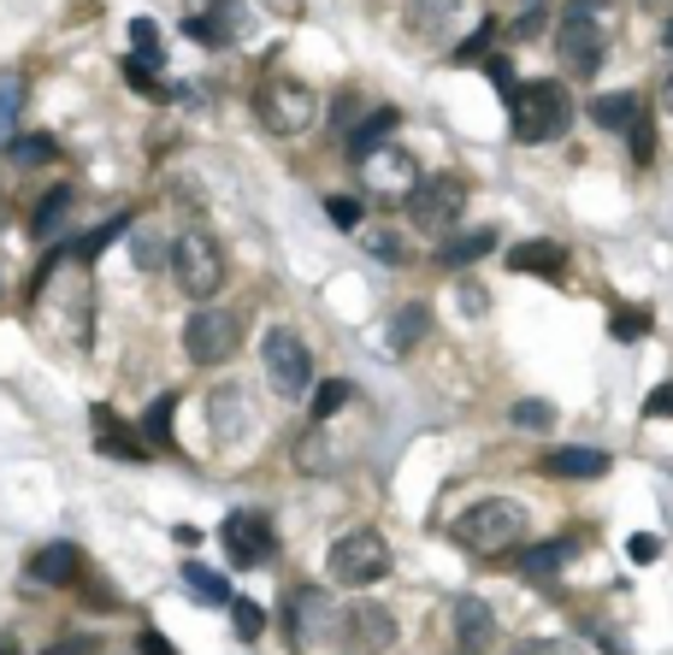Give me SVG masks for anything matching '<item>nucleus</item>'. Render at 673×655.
Masks as SVG:
<instances>
[{"instance_id": "f257e3e1", "label": "nucleus", "mask_w": 673, "mask_h": 655, "mask_svg": "<svg viewBox=\"0 0 673 655\" xmlns=\"http://www.w3.org/2000/svg\"><path fill=\"white\" fill-rule=\"evenodd\" d=\"M614 36V0H567L562 24H555V53L574 78H597V66L609 60Z\"/></svg>"}, {"instance_id": "f03ea898", "label": "nucleus", "mask_w": 673, "mask_h": 655, "mask_svg": "<svg viewBox=\"0 0 673 655\" xmlns=\"http://www.w3.org/2000/svg\"><path fill=\"white\" fill-rule=\"evenodd\" d=\"M449 537L461 549H473V556H503V549H515L526 537V508L515 497H479L473 508H461L449 520Z\"/></svg>"}, {"instance_id": "7ed1b4c3", "label": "nucleus", "mask_w": 673, "mask_h": 655, "mask_svg": "<svg viewBox=\"0 0 673 655\" xmlns=\"http://www.w3.org/2000/svg\"><path fill=\"white\" fill-rule=\"evenodd\" d=\"M508 112H515L520 142H555V136H567V124H574V95H567L555 78H532V83H520V95L508 100Z\"/></svg>"}, {"instance_id": "20e7f679", "label": "nucleus", "mask_w": 673, "mask_h": 655, "mask_svg": "<svg viewBox=\"0 0 673 655\" xmlns=\"http://www.w3.org/2000/svg\"><path fill=\"white\" fill-rule=\"evenodd\" d=\"M172 278L189 301H213L219 284H225V249L208 237L201 225H189L178 242H172Z\"/></svg>"}, {"instance_id": "39448f33", "label": "nucleus", "mask_w": 673, "mask_h": 655, "mask_svg": "<svg viewBox=\"0 0 673 655\" xmlns=\"http://www.w3.org/2000/svg\"><path fill=\"white\" fill-rule=\"evenodd\" d=\"M314 112H319V100L296 78H278V71H272V78L255 90V119L267 124L272 136H302V130L314 124Z\"/></svg>"}, {"instance_id": "423d86ee", "label": "nucleus", "mask_w": 673, "mask_h": 655, "mask_svg": "<svg viewBox=\"0 0 673 655\" xmlns=\"http://www.w3.org/2000/svg\"><path fill=\"white\" fill-rule=\"evenodd\" d=\"M385 573H390V544H385L373 526L343 532V537L331 544V579H336V585L367 591V585H378Z\"/></svg>"}, {"instance_id": "0eeeda50", "label": "nucleus", "mask_w": 673, "mask_h": 655, "mask_svg": "<svg viewBox=\"0 0 673 655\" xmlns=\"http://www.w3.org/2000/svg\"><path fill=\"white\" fill-rule=\"evenodd\" d=\"M237 343H243V319L225 313V308H201L184 325V355L196 360V367H225V360L237 355Z\"/></svg>"}, {"instance_id": "6e6552de", "label": "nucleus", "mask_w": 673, "mask_h": 655, "mask_svg": "<svg viewBox=\"0 0 673 655\" xmlns=\"http://www.w3.org/2000/svg\"><path fill=\"white\" fill-rule=\"evenodd\" d=\"M260 360H267V384L278 390V396H302V390L314 384V355H307V343L296 337V331H284V325L267 331Z\"/></svg>"}, {"instance_id": "1a4fd4ad", "label": "nucleus", "mask_w": 673, "mask_h": 655, "mask_svg": "<svg viewBox=\"0 0 673 655\" xmlns=\"http://www.w3.org/2000/svg\"><path fill=\"white\" fill-rule=\"evenodd\" d=\"M408 218H414L420 230H449L467 207V178H456V171H437V178H420L414 195L402 201Z\"/></svg>"}, {"instance_id": "9d476101", "label": "nucleus", "mask_w": 673, "mask_h": 655, "mask_svg": "<svg viewBox=\"0 0 673 655\" xmlns=\"http://www.w3.org/2000/svg\"><path fill=\"white\" fill-rule=\"evenodd\" d=\"M284 620H290V638H296V650H326L336 632H349V620L331 608V596L314 591V585H302L296 596H290Z\"/></svg>"}, {"instance_id": "9b49d317", "label": "nucleus", "mask_w": 673, "mask_h": 655, "mask_svg": "<svg viewBox=\"0 0 673 655\" xmlns=\"http://www.w3.org/2000/svg\"><path fill=\"white\" fill-rule=\"evenodd\" d=\"M219 544H225V556L237 561V567H260L272 556V514L267 508H231L225 514V526H219Z\"/></svg>"}, {"instance_id": "f8f14e48", "label": "nucleus", "mask_w": 673, "mask_h": 655, "mask_svg": "<svg viewBox=\"0 0 673 655\" xmlns=\"http://www.w3.org/2000/svg\"><path fill=\"white\" fill-rule=\"evenodd\" d=\"M367 166V183H373V195H414V183H420V166L408 159L402 148H378V154H367L361 159Z\"/></svg>"}, {"instance_id": "ddd939ff", "label": "nucleus", "mask_w": 673, "mask_h": 655, "mask_svg": "<svg viewBox=\"0 0 673 655\" xmlns=\"http://www.w3.org/2000/svg\"><path fill=\"white\" fill-rule=\"evenodd\" d=\"M456 638H461L467 655H491V644H496V615H491V603H479V596H461V603H456Z\"/></svg>"}, {"instance_id": "4468645a", "label": "nucleus", "mask_w": 673, "mask_h": 655, "mask_svg": "<svg viewBox=\"0 0 673 655\" xmlns=\"http://www.w3.org/2000/svg\"><path fill=\"white\" fill-rule=\"evenodd\" d=\"M90 419H95V449L101 455H113V461H149V443H142L137 431H125L119 419H113V407H90Z\"/></svg>"}, {"instance_id": "2eb2a0df", "label": "nucleus", "mask_w": 673, "mask_h": 655, "mask_svg": "<svg viewBox=\"0 0 673 655\" xmlns=\"http://www.w3.org/2000/svg\"><path fill=\"white\" fill-rule=\"evenodd\" d=\"M508 272H520V278H562L567 272V249L562 242H515L508 249Z\"/></svg>"}, {"instance_id": "dca6fc26", "label": "nucleus", "mask_w": 673, "mask_h": 655, "mask_svg": "<svg viewBox=\"0 0 673 655\" xmlns=\"http://www.w3.org/2000/svg\"><path fill=\"white\" fill-rule=\"evenodd\" d=\"M349 638H355L361 650H397V615H390L385 603H355Z\"/></svg>"}, {"instance_id": "f3484780", "label": "nucleus", "mask_w": 673, "mask_h": 655, "mask_svg": "<svg viewBox=\"0 0 673 655\" xmlns=\"http://www.w3.org/2000/svg\"><path fill=\"white\" fill-rule=\"evenodd\" d=\"M31 579L36 585H78L83 579V549L78 544H48L31 556Z\"/></svg>"}, {"instance_id": "a211bd4d", "label": "nucleus", "mask_w": 673, "mask_h": 655, "mask_svg": "<svg viewBox=\"0 0 673 655\" xmlns=\"http://www.w3.org/2000/svg\"><path fill=\"white\" fill-rule=\"evenodd\" d=\"M538 467H544L550 478H603L609 455H603V449H550Z\"/></svg>"}, {"instance_id": "6ab92c4d", "label": "nucleus", "mask_w": 673, "mask_h": 655, "mask_svg": "<svg viewBox=\"0 0 673 655\" xmlns=\"http://www.w3.org/2000/svg\"><path fill=\"white\" fill-rule=\"evenodd\" d=\"M208 407H213V437H219V443L243 437V426H248V396H243L237 384H219L213 396H208Z\"/></svg>"}, {"instance_id": "aec40b11", "label": "nucleus", "mask_w": 673, "mask_h": 655, "mask_svg": "<svg viewBox=\"0 0 673 655\" xmlns=\"http://www.w3.org/2000/svg\"><path fill=\"white\" fill-rule=\"evenodd\" d=\"M456 12H461V0H414V7H408V31L437 41V36L456 31Z\"/></svg>"}, {"instance_id": "412c9836", "label": "nucleus", "mask_w": 673, "mask_h": 655, "mask_svg": "<svg viewBox=\"0 0 673 655\" xmlns=\"http://www.w3.org/2000/svg\"><path fill=\"white\" fill-rule=\"evenodd\" d=\"M491 249H496V230L479 225V230H461V237H449L444 249H437V260H444V266H473V260H485Z\"/></svg>"}, {"instance_id": "4be33fe9", "label": "nucleus", "mask_w": 673, "mask_h": 655, "mask_svg": "<svg viewBox=\"0 0 673 655\" xmlns=\"http://www.w3.org/2000/svg\"><path fill=\"white\" fill-rule=\"evenodd\" d=\"M591 119L603 124V130H633L644 119V107H638V95L633 90H621V95H597L591 100Z\"/></svg>"}, {"instance_id": "5701e85b", "label": "nucleus", "mask_w": 673, "mask_h": 655, "mask_svg": "<svg viewBox=\"0 0 673 655\" xmlns=\"http://www.w3.org/2000/svg\"><path fill=\"white\" fill-rule=\"evenodd\" d=\"M426 331H432V308H426V301H408V308H397V319H390V348L408 355Z\"/></svg>"}, {"instance_id": "b1692460", "label": "nucleus", "mask_w": 673, "mask_h": 655, "mask_svg": "<svg viewBox=\"0 0 673 655\" xmlns=\"http://www.w3.org/2000/svg\"><path fill=\"white\" fill-rule=\"evenodd\" d=\"M184 36H196L201 48H225V41H237V19H231V7H213L208 19H184Z\"/></svg>"}, {"instance_id": "393cba45", "label": "nucleus", "mask_w": 673, "mask_h": 655, "mask_svg": "<svg viewBox=\"0 0 673 655\" xmlns=\"http://www.w3.org/2000/svg\"><path fill=\"white\" fill-rule=\"evenodd\" d=\"M567 556H574V544L567 537H555V544H538V549H526V561H520V573L526 579H555L567 567Z\"/></svg>"}, {"instance_id": "a878e982", "label": "nucleus", "mask_w": 673, "mask_h": 655, "mask_svg": "<svg viewBox=\"0 0 673 655\" xmlns=\"http://www.w3.org/2000/svg\"><path fill=\"white\" fill-rule=\"evenodd\" d=\"M390 130H397V112H373V119L367 124H361L355 130V136H349V154H355V159H367V154H378V148H385V136H390Z\"/></svg>"}, {"instance_id": "bb28decb", "label": "nucleus", "mask_w": 673, "mask_h": 655, "mask_svg": "<svg viewBox=\"0 0 673 655\" xmlns=\"http://www.w3.org/2000/svg\"><path fill=\"white\" fill-rule=\"evenodd\" d=\"M184 585L196 591V596H208V603H225V608L237 603V591H231L225 579L213 573V567H201V561H184Z\"/></svg>"}, {"instance_id": "cd10ccee", "label": "nucleus", "mask_w": 673, "mask_h": 655, "mask_svg": "<svg viewBox=\"0 0 673 655\" xmlns=\"http://www.w3.org/2000/svg\"><path fill=\"white\" fill-rule=\"evenodd\" d=\"M172 414H178V396H154V407L142 414V437L154 449H172Z\"/></svg>"}, {"instance_id": "c85d7f7f", "label": "nucleus", "mask_w": 673, "mask_h": 655, "mask_svg": "<svg viewBox=\"0 0 673 655\" xmlns=\"http://www.w3.org/2000/svg\"><path fill=\"white\" fill-rule=\"evenodd\" d=\"M296 467H302V473H326V467H336V461H331V437H326V426H314V431H307L302 443H296Z\"/></svg>"}, {"instance_id": "c756f323", "label": "nucleus", "mask_w": 673, "mask_h": 655, "mask_svg": "<svg viewBox=\"0 0 673 655\" xmlns=\"http://www.w3.org/2000/svg\"><path fill=\"white\" fill-rule=\"evenodd\" d=\"M496 36H503V24H496V19H485V24H479V31H473V36H467L461 48H456V66L491 60V53H496Z\"/></svg>"}, {"instance_id": "7c9ffc66", "label": "nucleus", "mask_w": 673, "mask_h": 655, "mask_svg": "<svg viewBox=\"0 0 673 655\" xmlns=\"http://www.w3.org/2000/svg\"><path fill=\"white\" fill-rule=\"evenodd\" d=\"M349 402H355V390H349L343 378H331V384H319V390H314V419L326 426V419H336Z\"/></svg>"}, {"instance_id": "2f4dec72", "label": "nucleus", "mask_w": 673, "mask_h": 655, "mask_svg": "<svg viewBox=\"0 0 673 655\" xmlns=\"http://www.w3.org/2000/svg\"><path fill=\"white\" fill-rule=\"evenodd\" d=\"M650 331V308H614L609 313V337L614 343H638Z\"/></svg>"}, {"instance_id": "473e14b6", "label": "nucleus", "mask_w": 673, "mask_h": 655, "mask_svg": "<svg viewBox=\"0 0 673 655\" xmlns=\"http://www.w3.org/2000/svg\"><path fill=\"white\" fill-rule=\"evenodd\" d=\"M19 107H24V78H0V142L19 124Z\"/></svg>"}, {"instance_id": "72a5a7b5", "label": "nucleus", "mask_w": 673, "mask_h": 655, "mask_svg": "<svg viewBox=\"0 0 673 655\" xmlns=\"http://www.w3.org/2000/svg\"><path fill=\"white\" fill-rule=\"evenodd\" d=\"M231 620H237V638H248V644H255V638L267 632V615H260L255 596H237V603H231Z\"/></svg>"}, {"instance_id": "f704fd0d", "label": "nucleus", "mask_w": 673, "mask_h": 655, "mask_svg": "<svg viewBox=\"0 0 673 655\" xmlns=\"http://www.w3.org/2000/svg\"><path fill=\"white\" fill-rule=\"evenodd\" d=\"M130 41H137L142 66H160V24L154 19H130Z\"/></svg>"}, {"instance_id": "c9c22d12", "label": "nucleus", "mask_w": 673, "mask_h": 655, "mask_svg": "<svg viewBox=\"0 0 673 655\" xmlns=\"http://www.w3.org/2000/svg\"><path fill=\"white\" fill-rule=\"evenodd\" d=\"M66 201H71V189H54V195L36 207V225H31L36 237H54V230H60V213H66Z\"/></svg>"}, {"instance_id": "e433bc0d", "label": "nucleus", "mask_w": 673, "mask_h": 655, "mask_svg": "<svg viewBox=\"0 0 673 655\" xmlns=\"http://www.w3.org/2000/svg\"><path fill=\"white\" fill-rule=\"evenodd\" d=\"M125 83H130V90H142V95H154V100H172V90H160V83H154V66H142L137 53L125 60Z\"/></svg>"}, {"instance_id": "4c0bfd02", "label": "nucleus", "mask_w": 673, "mask_h": 655, "mask_svg": "<svg viewBox=\"0 0 673 655\" xmlns=\"http://www.w3.org/2000/svg\"><path fill=\"white\" fill-rule=\"evenodd\" d=\"M515 426L520 431H550L555 426V407L550 402H515Z\"/></svg>"}, {"instance_id": "58836bf2", "label": "nucleus", "mask_w": 673, "mask_h": 655, "mask_svg": "<svg viewBox=\"0 0 673 655\" xmlns=\"http://www.w3.org/2000/svg\"><path fill=\"white\" fill-rule=\"evenodd\" d=\"M125 225H130V218H125V213H119V218H107V225H101V230H95V237H83V242H78V254H83V260H95V254H101V249H107V242H113V237H119V230H125Z\"/></svg>"}, {"instance_id": "ea45409f", "label": "nucleus", "mask_w": 673, "mask_h": 655, "mask_svg": "<svg viewBox=\"0 0 673 655\" xmlns=\"http://www.w3.org/2000/svg\"><path fill=\"white\" fill-rule=\"evenodd\" d=\"M626 556H633V567H650L656 556H662V537H656V532H638V537H626Z\"/></svg>"}, {"instance_id": "a19ab883", "label": "nucleus", "mask_w": 673, "mask_h": 655, "mask_svg": "<svg viewBox=\"0 0 673 655\" xmlns=\"http://www.w3.org/2000/svg\"><path fill=\"white\" fill-rule=\"evenodd\" d=\"M644 419H673V378H668V384H656L650 396H644Z\"/></svg>"}, {"instance_id": "79ce46f5", "label": "nucleus", "mask_w": 673, "mask_h": 655, "mask_svg": "<svg viewBox=\"0 0 673 655\" xmlns=\"http://www.w3.org/2000/svg\"><path fill=\"white\" fill-rule=\"evenodd\" d=\"M515 655H579L567 638H526V644H515Z\"/></svg>"}, {"instance_id": "37998d69", "label": "nucleus", "mask_w": 673, "mask_h": 655, "mask_svg": "<svg viewBox=\"0 0 673 655\" xmlns=\"http://www.w3.org/2000/svg\"><path fill=\"white\" fill-rule=\"evenodd\" d=\"M626 148H633V159H638V166H644V159H650V154H656V136H650V119H638L633 130H626Z\"/></svg>"}, {"instance_id": "c03bdc74", "label": "nucleus", "mask_w": 673, "mask_h": 655, "mask_svg": "<svg viewBox=\"0 0 673 655\" xmlns=\"http://www.w3.org/2000/svg\"><path fill=\"white\" fill-rule=\"evenodd\" d=\"M326 213H331L343 230H355V225H361V201H349V195H326Z\"/></svg>"}, {"instance_id": "a18cd8bd", "label": "nucleus", "mask_w": 673, "mask_h": 655, "mask_svg": "<svg viewBox=\"0 0 673 655\" xmlns=\"http://www.w3.org/2000/svg\"><path fill=\"white\" fill-rule=\"evenodd\" d=\"M137 655H178V650H172V638H166V632L142 626V632H137Z\"/></svg>"}, {"instance_id": "49530a36", "label": "nucleus", "mask_w": 673, "mask_h": 655, "mask_svg": "<svg viewBox=\"0 0 673 655\" xmlns=\"http://www.w3.org/2000/svg\"><path fill=\"white\" fill-rule=\"evenodd\" d=\"M12 154H19V159H54V136H19V142H12Z\"/></svg>"}, {"instance_id": "de8ad7c7", "label": "nucleus", "mask_w": 673, "mask_h": 655, "mask_svg": "<svg viewBox=\"0 0 673 655\" xmlns=\"http://www.w3.org/2000/svg\"><path fill=\"white\" fill-rule=\"evenodd\" d=\"M367 242H373V254H385V260H402V242H397V237H385V230H373Z\"/></svg>"}, {"instance_id": "09e8293b", "label": "nucleus", "mask_w": 673, "mask_h": 655, "mask_svg": "<svg viewBox=\"0 0 673 655\" xmlns=\"http://www.w3.org/2000/svg\"><path fill=\"white\" fill-rule=\"evenodd\" d=\"M95 644H78V638H66V644H54V650H42V655H90Z\"/></svg>"}, {"instance_id": "8fccbe9b", "label": "nucleus", "mask_w": 673, "mask_h": 655, "mask_svg": "<svg viewBox=\"0 0 673 655\" xmlns=\"http://www.w3.org/2000/svg\"><path fill=\"white\" fill-rule=\"evenodd\" d=\"M662 100H668V112H673V78H668V90H662Z\"/></svg>"}, {"instance_id": "3c124183", "label": "nucleus", "mask_w": 673, "mask_h": 655, "mask_svg": "<svg viewBox=\"0 0 673 655\" xmlns=\"http://www.w3.org/2000/svg\"><path fill=\"white\" fill-rule=\"evenodd\" d=\"M0 655H19V644H0Z\"/></svg>"}, {"instance_id": "603ef678", "label": "nucleus", "mask_w": 673, "mask_h": 655, "mask_svg": "<svg viewBox=\"0 0 673 655\" xmlns=\"http://www.w3.org/2000/svg\"><path fill=\"white\" fill-rule=\"evenodd\" d=\"M0 230H7V201H0Z\"/></svg>"}]
</instances>
